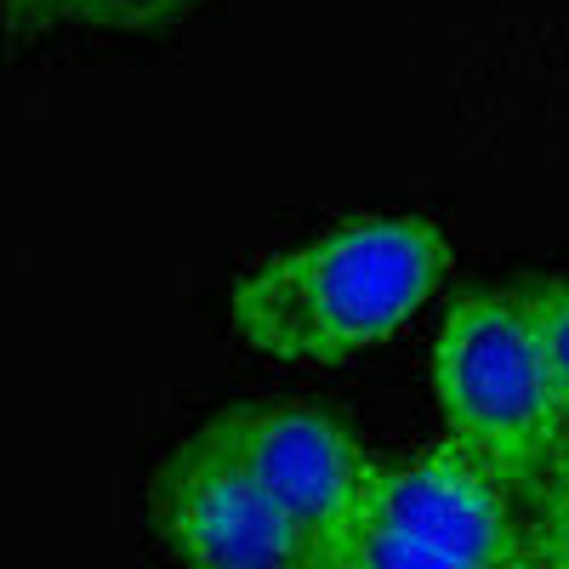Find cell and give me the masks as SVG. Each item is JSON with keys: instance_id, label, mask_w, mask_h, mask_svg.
<instances>
[{"instance_id": "277c9868", "label": "cell", "mask_w": 569, "mask_h": 569, "mask_svg": "<svg viewBox=\"0 0 569 569\" xmlns=\"http://www.w3.org/2000/svg\"><path fill=\"white\" fill-rule=\"evenodd\" d=\"M200 433L268 501H279L297 525H308L342 552L376 461L359 450V439L337 416L313 405H240L211 416Z\"/></svg>"}, {"instance_id": "5b68a950", "label": "cell", "mask_w": 569, "mask_h": 569, "mask_svg": "<svg viewBox=\"0 0 569 569\" xmlns=\"http://www.w3.org/2000/svg\"><path fill=\"white\" fill-rule=\"evenodd\" d=\"M342 569H485V563L421 541V536L388 525V518H376V512H359L348 541H342Z\"/></svg>"}, {"instance_id": "7a4b0ae2", "label": "cell", "mask_w": 569, "mask_h": 569, "mask_svg": "<svg viewBox=\"0 0 569 569\" xmlns=\"http://www.w3.org/2000/svg\"><path fill=\"white\" fill-rule=\"evenodd\" d=\"M433 393L450 433L525 501L563 461L569 405L518 291H461L433 342Z\"/></svg>"}, {"instance_id": "6da1fadb", "label": "cell", "mask_w": 569, "mask_h": 569, "mask_svg": "<svg viewBox=\"0 0 569 569\" xmlns=\"http://www.w3.org/2000/svg\"><path fill=\"white\" fill-rule=\"evenodd\" d=\"M450 240L427 217H353L319 240L240 273L228 297L233 330L268 359H353L439 291Z\"/></svg>"}, {"instance_id": "8992f818", "label": "cell", "mask_w": 569, "mask_h": 569, "mask_svg": "<svg viewBox=\"0 0 569 569\" xmlns=\"http://www.w3.org/2000/svg\"><path fill=\"white\" fill-rule=\"evenodd\" d=\"M200 0H58L63 23H86V29H120V34H154V29H177Z\"/></svg>"}, {"instance_id": "3957f363", "label": "cell", "mask_w": 569, "mask_h": 569, "mask_svg": "<svg viewBox=\"0 0 569 569\" xmlns=\"http://www.w3.org/2000/svg\"><path fill=\"white\" fill-rule=\"evenodd\" d=\"M149 518L182 569H342V552L268 501L200 427L160 456Z\"/></svg>"}, {"instance_id": "52a82bcc", "label": "cell", "mask_w": 569, "mask_h": 569, "mask_svg": "<svg viewBox=\"0 0 569 569\" xmlns=\"http://www.w3.org/2000/svg\"><path fill=\"white\" fill-rule=\"evenodd\" d=\"M518 297H525V313H530V330L541 342V359L552 370V382L569 405V279H530L518 284Z\"/></svg>"}, {"instance_id": "9c48e42d", "label": "cell", "mask_w": 569, "mask_h": 569, "mask_svg": "<svg viewBox=\"0 0 569 569\" xmlns=\"http://www.w3.org/2000/svg\"><path fill=\"white\" fill-rule=\"evenodd\" d=\"M58 0H7V40L12 46H29L40 40L46 29H58Z\"/></svg>"}, {"instance_id": "ba28073f", "label": "cell", "mask_w": 569, "mask_h": 569, "mask_svg": "<svg viewBox=\"0 0 569 569\" xmlns=\"http://www.w3.org/2000/svg\"><path fill=\"white\" fill-rule=\"evenodd\" d=\"M530 501V569H569V450Z\"/></svg>"}]
</instances>
